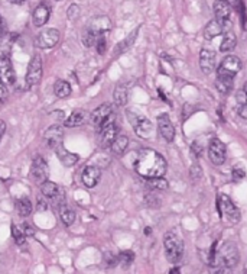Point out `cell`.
I'll use <instances>...</instances> for the list:
<instances>
[{"label": "cell", "mask_w": 247, "mask_h": 274, "mask_svg": "<svg viewBox=\"0 0 247 274\" xmlns=\"http://www.w3.org/2000/svg\"><path fill=\"white\" fill-rule=\"evenodd\" d=\"M54 93L60 99H65L71 94V86L65 80H57L54 85Z\"/></svg>", "instance_id": "cell-28"}, {"label": "cell", "mask_w": 247, "mask_h": 274, "mask_svg": "<svg viewBox=\"0 0 247 274\" xmlns=\"http://www.w3.org/2000/svg\"><path fill=\"white\" fill-rule=\"evenodd\" d=\"M58 210H60V216H61V221L64 222V225L65 226H71L74 223V221H76V212L68 209L65 205L61 206Z\"/></svg>", "instance_id": "cell-31"}, {"label": "cell", "mask_w": 247, "mask_h": 274, "mask_svg": "<svg viewBox=\"0 0 247 274\" xmlns=\"http://www.w3.org/2000/svg\"><path fill=\"white\" fill-rule=\"evenodd\" d=\"M237 44V38L236 35L232 32V31H227L224 32V38L221 41V45H220V51L221 52H230Z\"/></svg>", "instance_id": "cell-26"}, {"label": "cell", "mask_w": 247, "mask_h": 274, "mask_svg": "<svg viewBox=\"0 0 247 274\" xmlns=\"http://www.w3.org/2000/svg\"><path fill=\"white\" fill-rule=\"evenodd\" d=\"M239 261H240V253H239L237 245L234 242H232V241H227V242H224L220 247V250L217 253V257H216V261L213 263L211 267L216 269V267L226 266V267L233 269L234 266L239 264Z\"/></svg>", "instance_id": "cell-4"}, {"label": "cell", "mask_w": 247, "mask_h": 274, "mask_svg": "<svg viewBox=\"0 0 247 274\" xmlns=\"http://www.w3.org/2000/svg\"><path fill=\"white\" fill-rule=\"evenodd\" d=\"M49 16H51V9L48 4L45 3H41L35 10H33V15H32V23L38 28L44 26L48 20H49Z\"/></svg>", "instance_id": "cell-19"}, {"label": "cell", "mask_w": 247, "mask_h": 274, "mask_svg": "<svg viewBox=\"0 0 247 274\" xmlns=\"http://www.w3.org/2000/svg\"><path fill=\"white\" fill-rule=\"evenodd\" d=\"M117 135H119L117 125L114 123L113 119H110L98 129V142L103 148H108L113 144V141L117 138Z\"/></svg>", "instance_id": "cell-13"}, {"label": "cell", "mask_w": 247, "mask_h": 274, "mask_svg": "<svg viewBox=\"0 0 247 274\" xmlns=\"http://www.w3.org/2000/svg\"><path fill=\"white\" fill-rule=\"evenodd\" d=\"M0 82L6 86H13L16 83V71L7 55H0Z\"/></svg>", "instance_id": "cell-15"}, {"label": "cell", "mask_w": 247, "mask_h": 274, "mask_svg": "<svg viewBox=\"0 0 247 274\" xmlns=\"http://www.w3.org/2000/svg\"><path fill=\"white\" fill-rule=\"evenodd\" d=\"M148 186L154 190H165L168 188V182L162 177H156V179H148Z\"/></svg>", "instance_id": "cell-34"}, {"label": "cell", "mask_w": 247, "mask_h": 274, "mask_svg": "<svg viewBox=\"0 0 247 274\" xmlns=\"http://www.w3.org/2000/svg\"><path fill=\"white\" fill-rule=\"evenodd\" d=\"M4 132H6V123H4V120L0 119V141H1V137L4 135Z\"/></svg>", "instance_id": "cell-47"}, {"label": "cell", "mask_w": 247, "mask_h": 274, "mask_svg": "<svg viewBox=\"0 0 247 274\" xmlns=\"http://www.w3.org/2000/svg\"><path fill=\"white\" fill-rule=\"evenodd\" d=\"M113 99H114V103L117 106H124L129 100V93H127V89L126 86L120 85L114 89V93H113Z\"/></svg>", "instance_id": "cell-29"}, {"label": "cell", "mask_w": 247, "mask_h": 274, "mask_svg": "<svg viewBox=\"0 0 247 274\" xmlns=\"http://www.w3.org/2000/svg\"><path fill=\"white\" fill-rule=\"evenodd\" d=\"M62 138H64V132H62V128L58 126V125L48 128L46 132H45V141L52 150L62 144Z\"/></svg>", "instance_id": "cell-20"}, {"label": "cell", "mask_w": 247, "mask_h": 274, "mask_svg": "<svg viewBox=\"0 0 247 274\" xmlns=\"http://www.w3.org/2000/svg\"><path fill=\"white\" fill-rule=\"evenodd\" d=\"M216 87H217V90L220 91L221 94H227V93H230V91L233 90V80L217 77V80H216Z\"/></svg>", "instance_id": "cell-32"}, {"label": "cell", "mask_w": 247, "mask_h": 274, "mask_svg": "<svg viewBox=\"0 0 247 274\" xmlns=\"http://www.w3.org/2000/svg\"><path fill=\"white\" fill-rule=\"evenodd\" d=\"M60 42V31L55 28H46L41 31L35 38V45L42 50L54 48Z\"/></svg>", "instance_id": "cell-10"}, {"label": "cell", "mask_w": 247, "mask_h": 274, "mask_svg": "<svg viewBox=\"0 0 247 274\" xmlns=\"http://www.w3.org/2000/svg\"><path fill=\"white\" fill-rule=\"evenodd\" d=\"M226 1H229V3L233 4V6H234V3H236V0H226Z\"/></svg>", "instance_id": "cell-51"}, {"label": "cell", "mask_w": 247, "mask_h": 274, "mask_svg": "<svg viewBox=\"0 0 247 274\" xmlns=\"http://www.w3.org/2000/svg\"><path fill=\"white\" fill-rule=\"evenodd\" d=\"M95 48H97V52H98V54H104V52H106V48H107L106 36H101V38L95 42Z\"/></svg>", "instance_id": "cell-39"}, {"label": "cell", "mask_w": 247, "mask_h": 274, "mask_svg": "<svg viewBox=\"0 0 247 274\" xmlns=\"http://www.w3.org/2000/svg\"><path fill=\"white\" fill-rule=\"evenodd\" d=\"M7 96H9V90H7V86L4 83L0 82V104L4 103L7 100Z\"/></svg>", "instance_id": "cell-41"}, {"label": "cell", "mask_w": 247, "mask_h": 274, "mask_svg": "<svg viewBox=\"0 0 247 274\" xmlns=\"http://www.w3.org/2000/svg\"><path fill=\"white\" fill-rule=\"evenodd\" d=\"M110 29H111V20L107 16L93 17L82 32L81 41L84 47H87V48L95 47V42L101 36H106V34L110 32Z\"/></svg>", "instance_id": "cell-2"}, {"label": "cell", "mask_w": 247, "mask_h": 274, "mask_svg": "<svg viewBox=\"0 0 247 274\" xmlns=\"http://www.w3.org/2000/svg\"><path fill=\"white\" fill-rule=\"evenodd\" d=\"M127 113H129V120L133 125L136 135L140 137V138H143V139H152L154 135H155L154 123L148 118L138 116V115H135L132 112H127Z\"/></svg>", "instance_id": "cell-5"}, {"label": "cell", "mask_w": 247, "mask_h": 274, "mask_svg": "<svg viewBox=\"0 0 247 274\" xmlns=\"http://www.w3.org/2000/svg\"><path fill=\"white\" fill-rule=\"evenodd\" d=\"M12 235H13L15 241H16V242H17L19 245L25 242V238H26V235H25V232H23L22 226L13 225V226H12Z\"/></svg>", "instance_id": "cell-35"}, {"label": "cell", "mask_w": 247, "mask_h": 274, "mask_svg": "<svg viewBox=\"0 0 247 274\" xmlns=\"http://www.w3.org/2000/svg\"><path fill=\"white\" fill-rule=\"evenodd\" d=\"M216 52L210 50H202L200 52V67L205 74H211L216 70Z\"/></svg>", "instance_id": "cell-18"}, {"label": "cell", "mask_w": 247, "mask_h": 274, "mask_svg": "<svg viewBox=\"0 0 247 274\" xmlns=\"http://www.w3.org/2000/svg\"><path fill=\"white\" fill-rule=\"evenodd\" d=\"M226 145L218 138H213L208 145V157L214 166H221L226 161Z\"/></svg>", "instance_id": "cell-14"}, {"label": "cell", "mask_w": 247, "mask_h": 274, "mask_svg": "<svg viewBox=\"0 0 247 274\" xmlns=\"http://www.w3.org/2000/svg\"><path fill=\"white\" fill-rule=\"evenodd\" d=\"M192 153H194V155H195L197 160L201 158V157H202V145L195 141V142L192 144Z\"/></svg>", "instance_id": "cell-40"}, {"label": "cell", "mask_w": 247, "mask_h": 274, "mask_svg": "<svg viewBox=\"0 0 247 274\" xmlns=\"http://www.w3.org/2000/svg\"><path fill=\"white\" fill-rule=\"evenodd\" d=\"M164 248L166 260L172 264L181 261L184 256V240L176 231H169L164 237Z\"/></svg>", "instance_id": "cell-3"}, {"label": "cell", "mask_w": 247, "mask_h": 274, "mask_svg": "<svg viewBox=\"0 0 247 274\" xmlns=\"http://www.w3.org/2000/svg\"><path fill=\"white\" fill-rule=\"evenodd\" d=\"M223 32H224L223 26L214 19V20H210V22L205 25V28H204V38H205L207 41H211V39H214L216 36H218V35L223 34Z\"/></svg>", "instance_id": "cell-22"}, {"label": "cell", "mask_w": 247, "mask_h": 274, "mask_svg": "<svg viewBox=\"0 0 247 274\" xmlns=\"http://www.w3.org/2000/svg\"><path fill=\"white\" fill-rule=\"evenodd\" d=\"M22 229L25 232V235H33V229L28 225H22Z\"/></svg>", "instance_id": "cell-45"}, {"label": "cell", "mask_w": 247, "mask_h": 274, "mask_svg": "<svg viewBox=\"0 0 247 274\" xmlns=\"http://www.w3.org/2000/svg\"><path fill=\"white\" fill-rule=\"evenodd\" d=\"M87 120V113L84 110H76L73 112L64 122V125L67 128H76V126H80L84 122Z\"/></svg>", "instance_id": "cell-24"}, {"label": "cell", "mask_w": 247, "mask_h": 274, "mask_svg": "<svg viewBox=\"0 0 247 274\" xmlns=\"http://www.w3.org/2000/svg\"><path fill=\"white\" fill-rule=\"evenodd\" d=\"M103 260H104L106 267H110V269H113V267H116L119 264V257L114 256V254H111V253H106L104 257H103Z\"/></svg>", "instance_id": "cell-36"}, {"label": "cell", "mask_w": 247, "mask_h": 274, "mask_svg": "<svg viewBox=\"0 0 247 274\" xmlns=\"http://www.w3.org/2000/svg\"><path fill=\"white\" fill-rule=\"evenodd\" d=\"M10 3H13V4H22V3H25V0H9Z\"/></svg>", "instance_id": "cell-49"}, {"label": "cell", "mask_w": 247, "mask_h": 274, "mask_svg": "<svg viewBox=\"0 0 247 274\" xmlns=\"http://www.w3.org/2000/svg\"><path fill=\"white\" fill-rule=\"evenodd\" d=\"M7 32V28H6V22H4V19L1 17V15H0V38L4 35Z\"/></svg>", "instance_id": "cell-42"}, {"label": "cell", "mask_w": 247, "mask_h": 274, "mask_svg": "<svg viewBox=\"0 0 247 274\" xmlns=\"http://www.w3.org/2000/svg\"><path fill=\"white\" fill-rule=\"evenodd\" d=\"M138 32H139V28L136 29V31H133L127 38H124L122 42H119L117 44V47H116V54H122V52H124V51H127L132 45H133V42H135V39H136V36H138Z\"/></svg>", "instance_id": "cell-30"}, {"label": "cell", "mask_w": 247, "mask_h": 274, "mask_svg": "<svg viewBox=\"0 0 247 274\" xmlns=\"http://www.w3.org/2000/svg\"><path fill=\"white\" fill-rule=\"evenodd\" d=\"M214 274H233V272H232V269H230V267L223 266V267H218V269H217V272H216Z\"/></svg>", "instance_id": "cell-43"}, {"label": "cell", "mask_w": 247, "mask_h": 274, "mask_svg": "<svg viewBox=\"0 0 247 274\" xmlns=\"http://www.w3.org/2000/svg\"><path fill=\"white\" fill-rule=\"evenodd\" d=\"M127 145H129V138L126 135H117V138L113 141L110 148L114 155H123L124 151L127 150Z\"/></svg>", "instance_id": "cell-23"}, {"label": "cell", "mask_w": 247, "mask_h": 274, "mask_svg": "<svg viewBox=\"0 0 247 274\" xmlns=\"http://www.w3.org/2000/svg\"><path fill=\"white\" fill-rule=\"evenodd\" d=\"M41 193L46 199H55L58 196V193H60V187H58V184L48 180L44 184H41Z\"/></svg>", "instance_id": "cell-27"}, {"label": "cell", "mask_w": 247, "mask_h": 274, "mask_svg": "<svg viewBox=\"0 0 247 274\" xmlns=\"http://www.w3.org/2000/svg\"><path fill=\"white\" fill-rule=\"evenodd\" d=\"M100 177H101V170L98 167H95V166H87L82 170L81 182L85 187L91 188V187H95L98 184Z\"/></svg>", "instance_id": "cell-17"}, {"label": "cell", "mask_w": 247, "mask_h": 274, "mask_svg": "<svg viewBox=\"0 0 247 274\" xmlns=\"http://www.w3.org/2000/svg\"><path fill=\"white\" fill-rule=\"evenodd\" d=\"M240 70H242V60L239 57H236V55H227L221 61V64H220V67L217 70V77L233 80L234 76Z\"/></svg>", "instance_id": "cell-6"}, {"label": "cell", "mask_w": 247, "mask_h": 274, "mask_svg": "<svg viewBox=\"0 0 247 274\" xmlns=\"http://www.w3.org/2000/svg\"><path fill=\"white\" fill-rule=\"evenodd\" d=\"M48 177H49V166L46 160L42 158L41 155L35 157L31 166V180L35 184L41 186L45 182H48Z\"/></svg>", "instance_id": "cell-7"}, {"label": "cell", "mask_w": 247, "mask_h": 274, "mask_svg": "<svg viewBox=\"0 0 247 274\" xmlns=\"http://www.w3.org/2000/svg\"><path fill=\"white\" fill-rule=\"evenodd\" d=\"M54 151H55L57 157L60 158V161H61V163H62L65 167H73V166H74V164H77V161L80 160V157H78L77 154L70 153L68 150H65V148H64V144H61V145L55 147V148H54Z\"/></svg>", "instance_id": "cell-21"}, {"label": "cell", "mask_w": 247, "mask_h": 274, "mask_svg": "<svg viewBox=\"0 0 247 274\" xmlns=\"http://www.w3.org/2000/svg\"><path fill=\"white\" fill-rule=\"evenodd\" d=\"M15 207H16V212L19 213V216H22V218L29 216V215L32 213V209H33L32 202H31L28 197H20V199H17L16 203H15Z\"/></svg>", "instance_id": "cell-25"}, {"label": "cell", "mask_w": 247, "mask_h": 274, "mask_svg": "<svg viewBox=\"0 0 247 274\" xmlns=\"http://www.w3.org/2000/svg\"><path fill=\"white\" fill-rule=\"evenodd\" d=\"M67 16L70 20H77L78 16H80V6L78 4H71L68 12H67Z\"/></svg>", "instance_id": "cell-37"}, {"label": "cell", "mask_w": 247, "mask_h": 274, "mask_svg": "<svg viewBox=\"0 0 247 274\" xmlns=\"http://www.w3.org/2000/svg\"><path fill=\"white\" fill-rule=\"evenodd\" d=\"M110 119H113V107L108 103L100 104L97 109H94L90 115V122L100 129L104 123H107Z\"/></svg>", "instance_id": "cell-12"}, {"label": "cell", "mask_w": 247, "mask_h": 274, "mask_svg": "<svg viewBox=\"0 0 247 274\" xmlns=\"http://www.w3.org/2000/svg\"><path fill=\"white\" fill-rule=\"evenodd\" d=\"M169 274H181V270H179L178 267H172V269L169 270Z\"/></svg>", "instance_id": "cell-48"}, {"label": "cell", "mask_w": 247, "mask_h": 274, "mask_svg": "<svg viewBox=\"0 0 247 274\" xmlns=\"http://www.w3.org/2000/svg\"><path fill=\"white\" fill-rule=\"evenodd\" d=\"M232 176H233V182H240V180L245 179L246 173H245V170L242 167H236V169H233Z\"/></svg>", "instance_id": "cell-38"}, {"label": "cell", "mask_w": 247, "mask_h": 274, "mask_svg": "<svg viewBox=\"0 0 247 274\" xmlns=\"http://www.w3.org/2000/svg\"><path fill=\"white\" fill-rule=\"evenodd\" d=\"M46 207H48V205H46V202L44 203L42 202V199H39V202H38V210H46Z\"/></svg>", "instance_id": "cell-46"}, {"label": "cell", "mask_w": 247, "mask_h": 274, "mask_svg": "<svg viewBox=\"0 0 247 274\" xmlns=\"http://www.w3.org/2000/svg\"><path fill=\"white\" fill-rule=\"evenodd\" d=\"M218 212H220L221 216H227V219H230L233 223L240 222V218H242L240 210L227 194H220V197H218Z\"/></svg>", "instance_id": "cell-9"}, {"label": "cell", "mask_w": 247, "mask_h": 274, "mask_svg": "<svg viewBox=\"0 0 247 274\" xmlns=\"http://www.w3.org/2000/svg\"><path fill=\"white\" fill-rule=\"evenodd\" d=\"M239 115H240L243 119H247V104H245V106H240V107H239Z\"/></svg>", "instance_id": "cell-44"}, {"label": "cell", "mask_w": 247, "mask_h": 274, "mask_svg": "<svg viewBox=\"0 0 247 274\" xmlns=\"http://www.w3.org/2000/svg\"><path fill=\"white\" fill-rule=\"evenodd\" d=\"M145 232H146V235H151V232H152V229H151V228L148 226V228L145 229Z\"/></svg>", "instance_id": "cell-50"}, {"label": "cell", "mask_w": 247, "mask_h": 274, "mask_svg": "<svg viewBox=\"0 0 247 274\" xmlns=\"http://www.w3.org/2000/svg\"><path fill=\"white\" fill-rule=\"evenodd\" d=\"M214 13H216V20L223 26L224 32H227L232 26V23H230L232 4L226 0H216L214 1Z\"/></svg>", "instance_id": "cell-11"}, {"label": "cell", "mask_w": 247, "mask_h": 274, "mask_svg": "<svg viewBox=\"0 0 247 274\" xmlns=\"http://www.w3.org/2000/svg\"><path fill=\"white\" fill-rule=\"evenodd\" d=\"M135 170L139 176L145 179L164 177V174L166 173V161L164 155H161L158 151L145 148L139 153L136 158Z\"/></svg>", "instance_id": "cell-1"}, {"label": "cell", "mask_w": 247, "mask_h": 274, "mask_svg": "<svg viewBox=\"0 0 247 274\" xmlns=\"http://www.w3.org/2000/svg\"><path fill=\"white\" fill-rule=\"evenodd\" d=\"M158 129H159V134L162 135L166 142H172L173 138H175V126L173 123L170 122L169 116L166 113H162L158 116Z\"/></svg>", "instance_id": "cell-16"}, {"label": "cell", "mask_w": 247, "mask_h": 274, "mask_svg": "<svg viewBox=\"0 0 247 274\" xmlns=\"http://www.w3.org/2000/svg\"><path fill=\"white\" fill-rule=\"evenodd\" d=\"M117 257H119V264L123 269H127L135 260V253L133 251H122Z\"/></svg>", "instance_id": "cell-33"}, {"label": "cell", "mask_w": 247, "mask_h": 274, "mask_svg": "<svg viewBox=\"0 0 247 274\" xmlns=\"http://www.w3.org/2000/svg\"><path fill=\"white\" fill-rule=\"evenodd\" d=\"M42 79V60L36 54L31 58L26 71V89H32L41 83Z\"/></svg>", "instance_id": "cell-8"}]
</instances>
